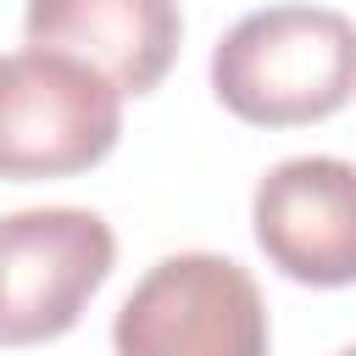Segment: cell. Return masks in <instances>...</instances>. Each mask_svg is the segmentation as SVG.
Returning <instances> with one entry per match:
<instances>
[{
  "mask_svg": "<svg viewBox=\"0 0 356 356\" xmlns=\"http://www.w3.org/2000/svg\"><path fill=\"white\" fill-rule=\"evenodd\" d=\"M256 245L267 261L312 289L356 278V172L345 156H289L250 200Z\"/></svg>",
  "mask_w": 356,
  "mask_h": 356,
  "instance_id": "cell-5",
  "label": "cell"
},
{
  "mask_svg": "<svg viewBox=\"0 0 356 356\" xmlns=\"http://www.w3.org/2000/svg\"><path fill=\"white\" fill-rule=\"evenodd\" d=\"M22 28L28 44L83 61L117 95H150L184 44L178 0H28Z\"/></svg>",
  "mask_w": 356,
  "mask_h": 356,
  "instance_id": "cell-6",
  "label": "cell"
},
{
  "mask_svg": "<svg viewBox=\"0 0 356 356\" xmlns=\"http://www.w3.org/2000/svg\"><path fill=\"white\" fill-rule=\"evenodd\" d=\"M117 261V234L83 206H28L0 217V345L67 334Z\"/></svg>",
  "mask_w": 356,
  "mask_h": 356,
  "instance_id": "cell-4",
  "label": "cell"
},
{
  "mask_svg": "<svg viewBox=\"0 0 356 356\" xmlns=\"http://www.w3.org/2000/svg\"><path fill=\"white\" fill-rule=\"evenodd\" d=\"M356 83V28L334 6H267L239 17L211 50L217 100L261 128L339 111Z\"/></svg>",
  "mask_w": 356,
  "mask_h": 356,
  "instance_id": "cell-1",
  "label": "cell"
},
{
  "mask_svg": "<svg viewBox=\"0 0 356 356\" xmlns=\"http://www.w3.org/2000/svg\"><path fill=\"white\" fill-rule=\"evenodd\" d=\"M117 356H267V300L217 250L161 256L117 306Z\"/></svg>",
  "mask_w": 356,
  "mask_h": 356,
  "instance_id": "cell-2",
  "label": "cell"
},
{
  "mask_svg": "<svg viewBox=\"0 0 356 356\" xmlns=\"http://www.w3.org/2000/svg\"><path fill=\"white\" fill-rule=\"evenodd\" d=\"M122 134V95L72 56H0V178H67L111 156Z\"/></svg>",
  "mask_w": 356,
  "mask_h": 356,
  "instance_id": "cell-3",
  "label": "cell"
},
{
  "mask_svg": "<svg viewBox=\"0 0 356 356\" xmlns=\"http://www.w3.org/2000/svg\"><path fill=\"white\" fill-rule=\"evenodd\" d=\"M339 356H350V350H339Z\"/></svg>",
  "mask_w": 356,
  "mask_h": 356,
  "instance_id": "cell-7",
  "label": "cell"
}]
</instances>
